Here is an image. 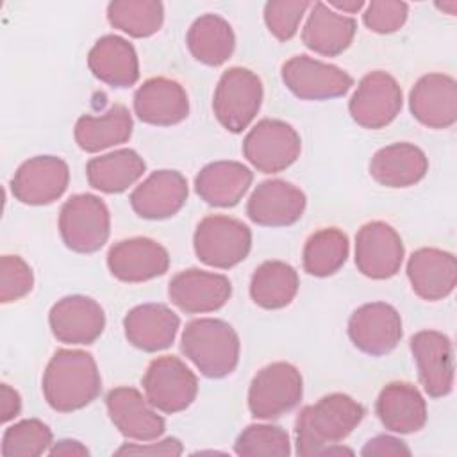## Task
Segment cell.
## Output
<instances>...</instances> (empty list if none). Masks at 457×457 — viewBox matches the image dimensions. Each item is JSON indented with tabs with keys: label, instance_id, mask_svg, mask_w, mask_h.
Listing matches in <instances>:
<instances>
[{
	"label": "cell",
	"instance_id": "obj_29",
	"mask_svg": "<svg viewBox=\"0 0 457 457\" xmlns=\"http://www.w3.org/2000/svg\"><path fill=\"white\" fill-rule=\"evenodd\" d=\"M253 175L237 161H216L204 166L195 177L196 195L214 207H234L248 191Z\"/></svg>",
	"mask_w": 457,
	"mask_h": 457
},
{
	"label": "cell",
	"instance_id": "obj_7",
	"mask_svg": "<svg viewBox=\"0 0 457 457\" xmlns=\"http://www.w3.org/2000/svg\"><path fill=\"white\" fill-rule=\"evenodd\" d=\"M303 393L300 371L289 362H271L261 368L248 389V409L257 420H275L293 411Z\"/></svg>",
	"mask_w": 457,
	"mask_h": 457
},
{
	"label": "cell",
	"instance_id": "obj_34",
	"mask_svg": "<svg viewBox=\"0 0 457 457\" xmlns=\"http://www.w3.org/2000/svg\"><path fill=\"white\" fill-rule=\"evenodd\" d=\"M296 270L282 261H266L252 275L250 296L262 309H282L298 293Z\"/></svg>",
	"mask_w": 457,
	"mask_h": 457
},
{
	"label": "cell",
	"instance_id": "obj_10",
	"mask_svg": "<svg viewBox=\"0 0 457 457\" xmlns=\"http://www.w3.org/2000/svg\"><path fill=\"white\" fill-rule=\"evenodd\" d=\"M402 104V87L396 79L377 70L361 79L348 111L357 125L375 130L389 125L398 116Z\"/></svg>",
	"mask_w": 457,
	"mask_h": 457
},
{
	"label": "cell",
	"instance_id": "obj_25",
	"mask_svg": "<svg viewBox=\"0 0 457 457\" xmlns=\"http://www.w3.org/2000/svg\"><path fill=\"white\" fill-rule=\"evenodd\" d=\"M179 316L164 303H143L123 318L125 337L143 352H159L171 346L179 330Z\"/></svg>",
	"mask_w": 457,
	"mask_h": 457
},
{
	"label": "cell",
	"instance_id": "obj_20",
	"mask_svg": "<svg viewBox=\"0 0 457 457\" xmlns=\"http://www.w3.org/2000/svg\"><path fill=\"white\" fill-rule=\"evenodd\" d=\"M305 195L291 182L271 179L261 182L246 202L248 218L261 227H287L305 211Z\"/></svg>",
	"mask_w": 457,
	"mask_h": 457
},
{
	"label": "cell",
	"instance_id": "obj_3",
	"mask_svg": "<svg viewBox=\"0 0 457 457\" xmlns=\"http://www.w3.org/2000/svg\"><path fill=\"white\" fill-rule=\"evenodd\" d=\"M182 353L204 377L223 378L239 362V337L223 320L198 318L186 325L180 339Z\"/></svg>",
	"mask_w": 457,
	"mask_h": 457
},
{
	"label": "cell",
	"instance_id": "obj_47",
	"mask_svg": "<svg viewBox=\"0 0 457 457\" xmlns=\"http://www.w3.org/2000/svg\"><path fill=\"white\" fill-rule=\"evenodd\" d=\"M437 7L446 9L450 14H453V12H455V7H457V2H450V4H437Z\"/></svg>",
	"mask_w": 457,
	"mask_h": 457
},
{
	"label": "cell",
	"instance_id": "obj_37",
	"mask_svg": "<svg viewBox=\"0 0 457 457\" xmlns=\"http://www.w3.org/2000/svg\"><path fill=\"white\" fill-rule=\"evenodd\" d=\"M52 446V430L41 420H21L5 428L0 453L4 457H37Z\"/></svg>",
	"mask_w": 457,
	"mask_h": 457
},
{
	"label": "cell",
	"instance_id": "obj_17",
	"mask_svg": "<svg viewBox=\"0 0 457 457\" xmlns=\"http://www.w3.org/2000/svg\"><path fill=\"white\" fill-rule=\"evenodd\" d=\"M232 295V284L225 275L189 268L179 271L168 286L173 305L187 314H202L221 309Z\"/></svg>",
	"mask_w": 457,
	"mask_h": 457
},
{
	"label": "cell",
	"instance_id": "obj_1",
	"mask_svg": "<svg viewBox=\"0 0 457 457\" xmlns=\"http://www.w3.org/2000/svg\"><path fill=\"white\" fill-rule=\"evenodd\" d=\"M364 407L348 395L332 393L305 405L295 421L298 455H321L343 441L362 421Z\"/></svg>",
	"mask_w": 457,
	"mask_h": 457
},
{
	"label": "cell",
	"instance_id": "obj_30",
	"mask_svg": "<svg viewBox=\"0 0 457 457\" xmlns=\"http://www.w3.org/2000/svg\"><path fill=\"white\" fill-rule=\"evenodd\" d=\"M428 171V159L421 148L411 143H393L371 157L370 175L386 187H409Z\"/></svg>",
	"mask_w": 457,
	"mask_h": 457
},
{
	"label": "cell",
	"instance_id": "obj_35",
	"mask_svg": "<svg viewBox=\"0 0 457 457\" xmlns=\"http://www.w3.org/2000/svg\"><path fill=\"white\" fill-rule=\"evenodd\" d=\"M350 252L348 236L336 228H320L309 236L303 246V270L312 277L334 275L345 262Z\"/></svg>",
	"mask_w": 457,
	"mask_h": 457
},
{
	"label": "cell",
	"instance_id": "obj_15",
	"mask_svg": "<svg viewBox=\"0 0 457 457\" xmlns=\"http://www.w3.org/2000/svg\"><path fill=\"white\" fill-rule=\"evenodd\" d=\"M411 352L425 393L441 398L453 389V346L448 336L437 330H420L411 337Z\"/></svg>",
	"mask_w": 457,
	"mask_h": 457
},
{
	"label": "cell",
	"instance_id": "obj_27",
	"mask_svg": "<svg viewBox=\"0 0 457 457\" xmlns=\"http://www.w3.org/2000/svg\"><path fill=\"white\" fill-rule=\"evenodd\" d=\"M87 66L98 80L112 87H130L139 79V61L134 46L116 34L96 39L89 50Z\"/></svg>",
	"mask_w": 457,
	"mask_h": 457
},
{
	"label": "cell",
	"instance_id": "obj_5",
	"mask_svg": "<svg viewBox=\"0 0 457 457\" xmlns=\"http://www.w3.org/2000/svg\"><path fill=\"white\" fill-rule=\"evenodd\" d=\"M193 246L196 257L212 268L228 270L246 259L252 248L250 228L230 216H205L195 230Z\"/></svg>",
	"mask_w": 457,
	"mask_h": 457
},
{
	"label": "cell",
	"instance_id": "obj_23",
	"mask_svg": "<svg viewBox=\"0 0 457 457\" xmlns=\"http://www.w3.org/2000/svg\"><path fill=\"white\" fill-rule=\"evenodd\" d=\"M186 200L187 182L175 170L154 171L130 193L134 212L145 220L170 218L184 207Z\"/></svg>",
	"mask_w": 457,
	"mask_h": 457
},
{
	"label": "cell",
	"instance_id": "obj_9",
	"mask_svg": "<svg viewBox=\"0 0 457 457\" xmlns=\"http://www.w3.org/2000/svg\"><path fill=\"white\" fill-rule=\"evenodd\" d=\"M298 132L282 120L264 118L257 121L243 141V155L262 173H278L289 168L300 155Z\"/></svg>",
	"mask_w": 457,
	"mask_h": 457
},
{
	"label": "cell",
	"instance_id": "obj_32",
	"mask_svg": "<svg viewBox=\"0 0 457 457\" xmlns=\"http://www.w3.org/2000/svg\"><path fill=\"white\" fill-rule=\"evenodd\" d=\"M146 164L132 148H120L100 157H93L86 166L87 182L102 193H121L141 179Z\"/></svg>",
	"mask_w": 457,
	"mask_h": 457
},
{
	"label": "cell",
	"instance_id": "obj_12",
	"mask_svg": "<svg viewBox=\"0 0 457 457\" xmlns=\"http://www.w3.org/2000/svg\"><path fill=\"white\" fill-rule=\"evenodd\" d=\"M403 253L402 237L386 221H368L355 236V266L364 277L375 280L395 277Z\"/></svg>",
	"mask_w": 457,
	"mask_h": 457
},
{
	"label": "cell",
	"instance_id": "obj_46",
	"mask_svg": "<svg viewBox=\"0 0 457 457\" xmlns=\"http://www.w3.org/2000/svg\"><path fill=\"white\" fill-rule=\"evenodd\" d=\"M327 5H328V7H334V9H339V11H343V12H357L359 9L364 7V2H362V0H343V2H339V0H330Z\"/></svg>",
	"mask_w": 457,
	"mask_h": 457
},
{
	"label": "cell",
	"instance_id": "obj_18",
	"mask_svg": "<svg viewBox=\"0 0 457 457\" xmlns=\"http://www.w3.org/2000/svg\"><path fill=\"white\" fill-rule=\"evenodd\" d=\"M107 266L121 282H145L168 271V250L150 237H130L109 248Z\"/></svg>",
	"mask_w": 457,
	"mask_h": 457
},
{
	"label": "cell",
	"instance_id": "obj_40",
	"mask_svg": "<svg viewBox=\"0 0 457 457\" xmlns=\"http://www.w3.org/2000/svg\"><path fill=\"white\" fill-rule=\"evenodd\" d=\"M32 268L18 255H4L0 259V302L9 303L23 298L32 291Z\"/></svg>",
	"mask_w": 457,
	"mask_h": 457
},
{
	"label": "cell",
	"instance_id": "obj_28",
	"mask_svg": "<svg viewBox=\"0 0 457 457\" xmlns=\"http://www.w3.org/2000/svg\"><path fill=\"white\" fill-rule=\"evenodd\" d=\"M357 30V23L352 16L339 14L323 2H316L311 7V14L302 30L303 45L327 57L345 52Z\"/></svg>",
	"mask_w": 457,
	"mask_h": 457
},
{
	"label": "cell",
	"instance_id": "obj_44",
	"mask_svg": "<svg viewBox=\"0 0 457 457\" xmlns=\"http://www.w3.org/2000/svg\"><path fill=\"white\" fill-rule=\"evenodd\" d=\"M21 411V398L20 395L9 386L2 384L0 387V420L2 423H7L9 420L16 418Z\"/></svg>",
	"mask_w": 457,
	"mask_h": 457
},
{
	"label": "cell",
	"instance_id": "obj_13",
	"mask_svg": "<svg viewBox=\"0 0 457 457\" xmlns=\"http://www.w3.org/2000/svg\"><path fill=\"white\" fill-rule=\"evenodd\" d=\"M402 318L386 302L364 303L348 320V337L368 355H386L402 339Z\"/></svg>",
	"mask_w": 457,
	"mask_h": 457
},
{
	"label": "cell",
	"instance_id": "obj_41",
	"mask_svg": "<svg viewBox=\"0 0 457 457\" xmlns=\"http://www.w3.org/2000/svg\"><path fill=\"white\" fill-rule=\"evenodd\" d=\"M409 5L398 0H373L368 4L362 21L377 34L396 32L407 20Z\"/></svg>",
	"mask_w": 457,
	"mask_h": 457
},
{
	"label": "cell",
	"instance_id": "obj_26",
	"mask_svg": "<svg viewBox=\"0 0 457 457\" xmlns=\"http://www.w3.org/2000/svg\"><path fill=\"white\" fill-rule=\"evenodd\" d=\"M380 423L396 434H412L427 423V403L416 386L409 382H391L382 387L377 405Z\"/></svg>",
	"mask_w": 457,
	"mask_h": 457
},
{
	"label": "cell",
	"instance_id": "obj_2",
	"mask_svg": "<svg viewBox=\"0 0 457 457\" xmlns=\"http://www.w3.org/2000/svg\"><path fill=\"white\" fill-rule=\"evenodd\" d=\"M43 395L57 412H71L89 405L102 389L100 371L84 350H57L43 373Z\"/></svg>",
	"mask_w": 457,
	"mask_h": 457
},
{
	"label": "cell",
	"instance_id": "obj_21",
	"mask_svg": "<svg viewBox=\"0 0 457 457\" xmlns=\"http://www.w3.org/2000/svg\"><path fill=\"white\" fill-rule=\"evenodd\" d=\"M412 116L428 129H448L457 120V84L446 73H427L411 89Z\"/></svg>",
	"mask_w": 457,
	"mask_h": 457
},
{
	"label": "cell",
	"instance_id": "obj_33",
	"mask_svg": "<svg viewBox=\"0 0 457 457\" xmlns=\"http://www.w3.org/2000/svg\"><path fill=\"white\" fill-rule=\"evenodd\" d=\"M186 43L196 61L207 66H220L230 59L236 46V36L227 20L209 12L193 21Z\"/></svg>",
	"mask_w": 457,
	"mask_h": 457
},
{
	"label": "cell",
	"instance_id": "obj_8",
	"mask_svg": "<svg viewBox=\"0 0 457 457\" xmlns=\"http://www.w3.org/2000/svg\"><path fill=\"white\" fill-rule=\"evenodd\" d=\"M141 384L146 400L157 411L166 414L187 409L198 393L196 375L175 355L154 359L148 364Z\"/></svg>",
	"mask_w": 457,
	"mask_h": 457
},
{
	"label": "cell",
	"instance_id": "obj_38",
	"mask_svg": "<svg viewBox=\"0 0 457 457\" xmlns=\"http://www.w3.org/2000/svg\"><path fill=\"white\" fill-rule=\"evenodd\" d=\"M234 452L245 457H287L291 441L284 428L277 425H248L236 439Z\"/></svg>",
	"mask_w": 457,
	"mask_h": 457
},
{
	"label": "cell",
	"instance_id": "obj_16",
	"mask_svg": "<svg viewBox=\"0 0 457 457\" xmlns=\"http://www.w3.org/2000/svg\"><path fill=\"white\" fill-rule=\"evenodd\" d=\"M48 323L57 341L66 345H91L105 328V314L96 300L84 295H71L52 305Z\"/></svg>",
	"mask_w": 457,
	"mask_h": 457
},
{
	"label": "cell",
	"instance_id": "obj_22",
	"mask_svg": "<svg viewBox=\"0 0 457 457\" xmlns=\"http://www.w3.org/2000/svg\"><path fill=\"white\" fill-rule=\"evenodd\" d=\"M134 111L148 125L170 127L186 120L189 112L187 93L180 82L166 77L145 80L134 93Z\"/></svg>",
	"mask_w": 457,
	"mask_h": 457
},
{
	"label": "cell",
	"instance_id": "obj_45",
	"mask_svg": "<svg viewBox=\"0 0 457 457\" xmlns=\"http://www.w3.org/2000/svg\"><path fill=\"white\" fill-rule=\"evenodd\" d=\"M48 453L50 455H64V457H86V455H89V450L75 439H61L57 443H52Z\"/></svg>",
	"mask_w": 457,
	"mask_h": 457
},
{
	"label": "cell",
	"instance_id": "obj_43",
	"mask_svg": "<svg viewBox=\"0 0 457 457\" xmlns=\"http://www.w3.org/2000/svg\"><path fill=\"white\" fill-rule=\"evenodd\" d=\"M361 455H364V457H370V455H411V450L398 437L377 436L362 446Z\"/></svg>",
	"mask_w": 457,
	"mask_h": 457
},
{
	"label": "cell",
	"instance_id": "obj_4",
	"mask_svg": "<svg viewBox=\"0 0 457 457\" xmlns=\"http://www.w3.org/2000/svg\"><path fill=\"white\" fill-rule=\"evenodd\" d=\"M262 104V82L248 68L234 66L221 73L212 96L216 120L230 132H243Z\"/></svg>",
	"mask_w": 457,
	"mask_h": 457
},
{
	"label": "cell",
	"instance_id": "obj_6",
	"mask_svg": "<svg viewBox=\"0 0 457 457\" xmlns=\"http://www.w3.org/2000/svg\"><path fill=\"white\" fill-rule=\"evenodd\" d=\"M59 232L64 245L77 253L100 250L111 232L107 205L102 198L89 193L73 195L61 207Z\"/></svg>",
	"mask_w": 457,
	"mask_h": 457
},
{
	"label": "cell",
	"instance_id": "obj_24",
	"mask_svg": "<svg viewBox=\"0 0 457 457\" xmlns=\"http://www.w3.org/2000/svg\"><path fill=\"white\" fill-rule=\"evenodd\" d=\"M407 277L412 291L428 302L446 298L457 284L453 253L439 248H420L407 261Z\"/></svg>",
	"mask_w": 457,
	"mask_h": 457
},
{
	"label": "cell",
	"instance_id": "obj_19",
	"mask_svg": "<svg viewBox=\"0 0 457 457\" xmlns=\"http://www.w3.org/2000/svg\"><path fill=\"white\" fill-rule=\"evenodd\" d=\"M111 421L129 439L154 441L164 434L166 423L154 405L134 387H114L105 396Z\"/></svg>",
	"mask_w": 457,
	"mask_h": 457
},
{
	"label": "cell",
	"instance_id": "obj_14",
	"mask_svg": "<svg viewBox=\"0 0 457 457\" xmlns=\"http://www.w3.org/2000/svg\"><path fill=\"white\" fill-rule=\"evenodd\" d=\"M68 182L70 170L61 157L36 155L14 171L11 191L21 204L48 205L62 196Z\"/></svg>",
	"mask_w": 457,
	"mask_h": 457
},
{
	"label": "cell",
	"instance_id": "obj_39",
	"mask_svg": "<svg viewBox=\"0 0 457 457\" xmlns=\"http://www.w3.org/2000/svg\"><path fill=\"white\" fill-rule=\"evenodd\" d=\"M309 5L305 0H271L264 5V23L278 41H287L296 34Z\"/></svg>",
	"mask_w": 457,
	"mask_h": 457
},
{
	"label": "cell",
	"instance_id": "obj_42",
	"mask_svg": "<svg viewBox=\"0 0 457 457\" xmlns=\"http://www.w3.org/2000/svg\"><path fill=\"white\" fill-rule=\"evenodd\" d=\"M184 452L182 443L177 437H166L157 443H125L114 453L116 455H180Z\"/></svg>",
	"mask_w": 457,
	"mask_h": 457
},
{
	"label": "cell",
	"instance_id": "obj_11",
	"mask_svg": "<svg viewBox=\"0 0 457 457\" xmlns=\"http://www.w3.org/2000/svg\"><path fill=\"white\" fill-rule=\"evenodd\" d=\"M280 73L286 87L302 100L337 98L346 95L353 86V79L339 66L303 54L286 61Z\"/></svg>",
	"mask_w": 457,
	"mask_h": 457
},
{
	"label": "cell",
	"instance_id": "obj_31",
	"mask_svg": "<svg viewBox=\"0 0 457 457\" xmlns=\"http://www.w3.org/2000/svg\"><path fill=\"white\" fill-rule=\"evenodd\" d=\"M132 127L134 123L129 109L121 104H114L102 116H80L75 123L73 136L84 152L95 154L129 141Z\"/></svg>",
	"mask_w": 457,
	"mask_h": 457
},
{
	"label": "cell",
	"instance_id": "obj_36",
	"mask_svg": "<svg viewBox=\"0 0 457 457\" xmlns=\"http://www.w3.org/2000/svg\"><path fill=\"white\" fill-rule=\"evenodd\" d=\"M107 20L132 37H148L161 29L164 7L159 0H116L107 5Z\"/></svg>",
	"mask_w": 457,
	"mask_h": 457
}]
</instances>
